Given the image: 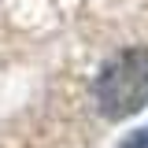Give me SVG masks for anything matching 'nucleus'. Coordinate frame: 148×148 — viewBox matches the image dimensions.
Listing matches in <instances>:
<instances>
[{"label":"nucleus","instance_id":"f03ea898","mask_svg":"<svg viewBox=\"0 0 148 148\" xmlns=\"http://www.w3.org/2000/svg\"><path fill=\"white\" fill-rule=\"evenodd\" d=\"M115 148H148V126H141V130H133V133H126V137H122Z\"/></svg>","mask_w":148,"mask_h":148},{"label":"nucleus","instance_id":"f257e3e1","mask_svg":"<svg viewBox=\"0 0 148 148\" xmlns=\"http://www.w3.org/2000/svg\"><path fill=\"white\" fill-rule=\"evenodd\" d=\"M92 104L108 122L133 119L148 108V45L115 52L92 82Z\"/></svg>","mask_w":148,"mask_h":148}]
</instances>
